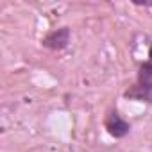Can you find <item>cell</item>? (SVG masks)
I'll list each match as a JSON object with an SVG mask.
<instances>
[{
    "label": "cell",
    "mask_w": 152,
    "mask_h": 152,
    "mask_svg": "<svg viewBox=\"0 0 152 152\" xmlns=\"http://www.w3.org/2000/svg\"><path fill=\"white\" fill-rule=\"evenodd\" d=\"M127 99L141 100V102H152V66L145 61L140 64L136 83L124 93Z\"/></svg>",
    "instance_id": "obj_1"
},
{
    "label": "cell",
    "mask_w": 152,
    "mask_h": 152,
    "mask_svg": "<svg viewBox=\"0 0 152 152\" xmlns=\"http://www.w3.org/2000/svg\"><path fill=\"white\" fill-rule=\"evenodd\" d=\"M104 127H106L107 132H109L113 138H116V140L127 136L129 131H131V124H129L127 120H124L122 115H120L116 109H109V111H107V115H106V118H104Z\"/></svg>",
    "instance_id": "obj_2"
},
{
    "label": "cell",
    "mask_w": 152,
    "mask_h": 152,
    "mask_svg": "<svg viewBox=\"0 0 152 152\" xmlns=\"http://www.w3.org/2000/svg\"><path fill=\"white\" fill-rule=\"evenodd\" d=\"M41 43H43L45 48H50V50H63V48L68 47V43H70V29H68V27L56 29V31H52L50 34H47Z\"/></svg>",
    "instance_id": "obj_3"
},
{
    "label": "cell",
    "mask_w": 152,
    "mask_h": 152,
    "mask_svg": "<svg viewBox=\"0 0 152 152\" xmlns=\"http://www.w3.org/2000/svg\"><path fill=\"white\" fill-rule=\"evenodd\" d=\"M134 4H140V6H145V7H150L152 9V0H150V2H134Z\"/></svg>",
    "instance_id": "obj_4"
},
{
    "label": "cell",
    "mask_w": 152,
    "mask_h": 152,
    "mask_svg": "<svg viewBox=\"0 0 152 152\" xmlns=\"http://www.w3.org/2000/svg\"><path fill=\"white\" fill-rule=\"evenodd\" d=\"M147 63L152 66V45H150V48H148V59H147Z\"/></svg>",
    "instance_id": "obj_5"
}]
</instances>
